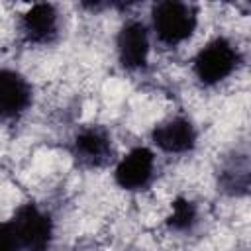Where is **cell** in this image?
Masks as SVG:
<instances>
[{
  "instance_id": "obj_1",
  "label": "cell",
  "mask_w": 251,
  "mask_h": 251,
  "mask_svg": "<svg viewBox=\"0 0 251 251\" xmlns=\"http://www.w3.org/2000/svg\"><path fill=\"white\" fill-rule=\"evenodd\" d=\"M198 25V12L192 4L178 0L157 2L151 10V27L155 37L169 47L184 43Z\"/></svg>"
},
{
  "instance_id": "obj_2",
  "label": "cell",
  "mask_w": 251,
  "mask_h": 251,
  "mask_svg": "<svg viewBox=\"0 0 251 251\" xmlns=\"http://www.w3.org/2000/svg\"><path fill=\"white\" fill-rule=\"evenodd\" d=\"M239 49L226 37H216L208 41L194 57V75L206 84L214 86L229 78L239 65Z\"/></svg>"
},
{
  "instance_id": "obj_3",
  "label": "cell",
  "mask_w": 251,
  "mask_h": 251,
  "mask_svg": "<svg viewBox=\"0 0 251 251\" xmlns=\"http://www.w3.org/2000/svg\"><path fill=\"white\" fill-rule=\"evenodd\" d=\"M20 251H49L53 241V220L37 204H24L8 222Z\"/></svg>"
},
{
  "instance_id": "obj_4",
  "label": "cell",
  "mask_w": 251,
  "mask_h": 251,
  "mask_svg": "<svg viewBox=\"0 0 251 251\" xmlns=\"http://www.w3.org/2000/svg\"><path fill=\"white\" fill-rule=\"evenodd\" d=\"M149 29L139 20H129L120 27L116 39L118 61L127 71H141L147 67L149 61Z\"/></svg>"
},
{
  "instance_id": "obj_5",
  "label": "cell",
  "mask_w": 251,
  "mask_h": 251,
  "mask_svg": "<svg viewBox=\"0 0 251 251\" xmlns=\"http://www.w3.org/2000/svg\"><path fill=\"white\" fill-rule=\"evenodd\" d=\"M155 173V155L147 147H133L126 153L114 171L116 184L124 190H141L145 188Z\"/></svg>"
},
{
  "instance_id": "obj_6",
  "label": "cell",
  "mask_w": 251,
  "mask_h": 251,
  "mask_svg": "<svg viewBox=\"0 0 251 251\" xmlns=\"http://www.w3.org/2000/svg\"><path fill=\"white\" fill-rule=\"evenodd\" d=\"M20 29L25 41L35 45L51 43L59 33V12L53 4L41 2L29 6L20 18Z\"/></svg>"
},
{
  "instance_id": "obj_7",
  "label": "cell",
  "mask_w": 251,
  "mask_h": 251,
  "mask_svg": "<svg viewBox=\"0 0 251 251\" xmlns=\"http://www.w3.org/2000/svg\"><path fill=\"white\" fill-rule=\"evenodd\" d=\"M151 139L165 153H175V155L188 153L196 145V127L188 118L175 116L155 126Z\"/></svg>"
},
{
  "instance_id": "obj_8",
  "label": "cell",
  "mask_w": 251,
  "mask_h": 251,
  "mask_svg": "<svg viewBox=\"0 0 251 251\" xmlns=\"http://www.w3.org/2000/svg\"><path fill=\"white\" fill-rule=\"evenodd\" d=\"M31 104L29 82L12 69H0V120H16Z\"/></svg>"
},
{
  "instance_id": "obj_9",
  "label": "cell",
  "mask_w": 251,
  "mask_h": 251,
  "mask_svg": "<svg viewBox=\"0 0 251 251\" xmlns=\"http://www.w3.org/2000/svg\"><path fill=\"white\" fill-rule=\"evenodd\" d=\"M73 155L86 167H102L112 155V139L108 131L96 126L80 129L73 139Z\"/></svg>"
},
{
  "instance_id": "obj_10",
  "label": "cell",
  "mask_w": 251,
  "mask_h": 251,
  "mask_svg": "<svg viewBox=\"0 0 251 251\" xmlns=\"http://www.w3.org/2000/svg\"><path fill=\"white\" fill-rule=\"evenodd\" d=\"M196 222H198V210H196L194 202H190L188 198H176L173 202L171 216L167 218L169 229H173V231H190Z\"/></svg>"
},
{
  "instance_id": "obj_11",
  "label": "cell",
  "mask_w": 251,
  "mask_h": 251,
  "mask_svg": "<svg viewBox=\"0 0 251 251\" xmlns=\"http://www.w3.org/2000/svg\"><path fill=\"white\" fill-rule=\"evenodd\" d=\"M0 251H20L10 224H0Z\"/></svg>"
}]
</instances>
